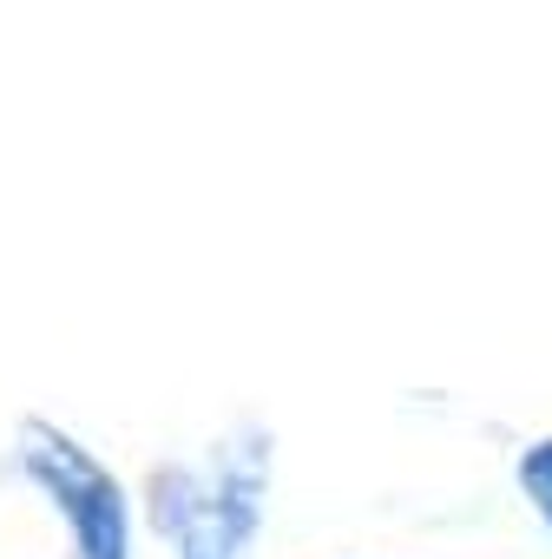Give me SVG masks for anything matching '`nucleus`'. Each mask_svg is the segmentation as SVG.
<instances>
[{
    "mask_svg": "<svg viewBox=\"0 0 552 559\" xmlns=\"http://www.w3.org/2000/svg\"><path fill=\"white\" fill-rule=\"evenodd\" d=\"M519 487H526V500L545 513V526H552V441H532L526 454H519Z\"/></svg>",
    "mask_w": 552,
    "mask_h": 559,
    "instance_id": "obj_3",
    "label": "nucleus"
},
{
    "mask_svg": "<svg viewBox=\"0 0 552 559\" xmlns=\"http://www.w3.org/2000/svg\"><path fill=\"white\" fill-rule=\"evenodd\" d=\"M27 474L73 520L80 559H125V493L80 441H67L53 428H27Z\"/></svg>",
    "mask_w": 552,
    "mask_h": 559,
    "instance_id": "obj_1",
    "label": "nucleus"
},
{
    "mask_svg": "<svg viewBox=\"0 0 552 559\" xmlns=\"http://www.w3.org/2000/svg\"><path fill=\"white\" fill-rule=\"evenodd\" d=\"M165 493V526H178L184 559H237V546L256 526L263 500V467L256 461H224L217 480H158Z\"/></svg>",
    "mask_w": 552,
    "mask_h": 559,
    "instance_id": "obj_2",
    "label": "nucleus"
}]
</instances>
